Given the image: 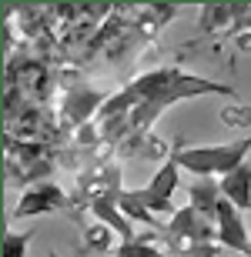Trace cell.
Instances as JSON below:
<instances>
[{
  "label": "cell",
  "instance_id": "3957f363",
  "mask_svg": "<svg viewBox=\"0 0 251 257\" xmlns=\"http://www.w3.org/2000/svg\"><path fill=\"white\" fill-rule=\"evenodd\" d=\"M214 230H218V244H221V247L238 250V254H248L251 237H248V230H244L241 210L234 207L231 200L221 197V204H218V214H214Z\"/></svg>",
  "mask_w": 251,
  "mask_h": 257
},
{
  "label": "cell",
  "instance_id": "5bb4252c",
  "mask_svg": "<svg viewBox=\"0 0 251 257\" xmlns=\"http://www.w3.org/2000/svg\"><path fill=\"white\" fill-rule=\"evenodd\" d=\"M74 137H77V144H80V147H91V144L97 141V124L91 120V124L77 127V134H74Z\"/></svg>",
  "mask_w": 251,
  "mask_h": 257
},
{
  "label": "cell",
  "instance_id": "30bf717a",
  "mask_svg": "<svg viewBox=\"0 0 251 257\" xmlns=\"http://www.w3.org/2000/svg\"><path fill=\"white\" fill-rule=\"evenodd\" d=\"M234 4H204L201 7V30L208 34V30L214 27H228V24H234Z\"/></svg>",
  "mask_w": 251,
  "mask_h": 257
},
{
  "label": "cell",
  "instance_id": "e0dca14e",
  "mask_svg": "<svg viewBox=\"0 0 251 257\" xmlns=\"http://www.w3.org/2000/svg\"><path fill=\"white\" fill-rule=\"evenodd\" d=\"M47 257H57V254H47Z\"/></svg>",
  "mask_w": 251,
  "mask_h": 257
},
{
  "label": "cell",
  "instance_id": "277c9868",
  "mask_svg": "<svg viewBox=\"0 0 251 257\" xmlns=\"http://www.w3.org/2000/svg\"><path fill=\"white\" fill-rule=\"evenodd\" d=\"M107 97L111 94H101V90H87V87H74V90H67V97H64V120H70V124H91V114H101V107L107 104Z\"/></svg>",
  "mask_w": 251,
  "mask_h": 257
},
{
  "label": "cell",
  "instance_id": "8992f818",
  "mask_svg": "<svg viewBox=\"0 0 251 257\" xmlns=\"http://www.w3.org/2000/svg\"><path fill=\"white\" fill-rule=\"evenodd\" d=\"M218 187H221V197L231 200L238 210H251V161H244L228 177H221Z\"/></svg>",
  "mask_w": 251,
  "mask_h": 257
},
{
  "label": "cell",
  "instance_id": "5b68a950",
  "mask_svg": "<svg viewBox=\"0 0 251 257\" xmlns=\"http://www.w3.org/2000/svg\"><path fill=\"white\" fill-rule=\"evenodd\" d=\"M117 197H121V194H97L87 207H91V214H94L101 224H107V227L114 230L121 240H134L137 237V234H134V224L124 217V210L117 207Z\"/></svg>",
  "mask_w": 251,
  "mask_h": 257
},
{
  "label": "cell",
  "instance_id": "ba28073f",
  "mask_svg": "<svg viewBox=\"0 0 251 257\" xmlns=\"http://www.w3.org/2000/svg\"><path fill=\"white\" fill-rule=\"evenodd\" d=\"M114 257H168V250L157 237H134V240H121Z\"/></svg>",
  "mask_w": 251,
  "mask_h": 257
},
{
  "label": "cell",
  "instance_id": "8fae6325",
  "mask_svg": "<svg viewBox=\"0 0 251 257\" xmlns=\"http://www.w3.org/2000/svg\"><path fill=\"white\" fill-rule=\"evenodd\" d=\"M34 227L30 230H4V257H27Z\"/></svg>",
  "mask_w": 251,
  "mask_h": 257
},
{
  "label": "cell",
  "instance_id": "9c48e42d",
  "mask_svg": "<svg viewBox=\"0 0 251 257\" xmlns=\"http://www.w3.org/2000/svg\"><path fill=\"white\" fill-rule=\"evenodd\" d=\"M84 250H101V254H111L117 250V234L107 224L94 220V224H87L84 227Z\"/></svg>",
  "mask_w": 251,
  "mask_h": 257
},
{
  "label": "cell",
  "instance_id": "2e32d148",
  "mask_svg": "<svg viewBox=\"0 0 251 257\" xmlns=\"http://www.w3.org/2000/svg\"><path fill=\"white\" fill-rule=\"evenodd\" d=\"M244 257H251V247H248V254H244Z\"/></svg>",
  "mask_w": 251,
  "mask_h": 257
},
{
  "label": "cell",
  "instance_id": "7a4b0ae2",
  "mask_svg": "<svg viewBox=\"0 0 251 257\" xmlns=\"http://www.w3.org/2000/svg\"><path fill=\"white\" fill-rule=\"evenodd\" d=\"M70 204V194H64V187H57L54 181H40L34 187H27V194H20L14 217H37V214H57Z\"/></svg>",
  "mask_w": 251,
  "mask_h": 257
},
{
  "label": "cell",
  "instance_id": "6da1fadb",
  "mask_svg": "<svg viewBox=\"0 0 251 257\" xmlns=\"http://www.w3.org/2000/svg\"><path fill=\"white\" fill-rule=\"evenodd\" d=\"M251 154V134L231 144H211V147H174L171 161L191 174V177H228L234 167H241Z\"/></svg>",
  "mask_w": 251,
  "mask_h": 257
},
{
  "label": "cell",
  "instance_id": "7c38bea8",
  "mask_svg": "<svg viewBox=\"0 0 251 257\" xmlns=\"http://www.w3.org/2000/svg\"><path fill=\"white\" fill-rule=\"evenodd\" d=\"M218 114L228 127H238V131L251 127V104H224Z\"/></svg>",
  "mask_w": 251,
  "mask_h": 257
},
{
  "label": "cell",
  "instance_id": "9a60e30c",
  "mask_svg": "<svg viewBox=\"0 0 251 257\" xmlns=\"http://www.w3.org/2000/svg\"><path fill=\"white\" fill-rule=\"evenodd\" d=\"M234 47L238 50H251V30H238V34H234Z\"/></svg>",
  "mask_w": 251,
  "mask_h": 257
},
{
  "label": "cell",
  "instance_id": "4fadbf2b",
  "mask_svg": "<svg viewBox=\"0 0 251 257\" xmlns=\"http://www.w3.org/2000/svg\"><path fill=\"white\" fill-rule=\"evenodd\" d=\"M221 244H181V247H174L171 254L174 257H218L221 254Z\"/></svg>",
  "mask_w": 251,
  "mask_h": 257
},
{
  "label": "cell",
  "instance_id": "52a82bcc",
  "mask_svg": "<svg viewBox=\"0 0 251 257\" xmlns=\"http://www.w3.org/2000/svg\"><path fill=\"white\" fill-rule=\"evenodd\" d=\"M194 210H201L204 217H211L218 214V204H221V187L214 177H194L191 181V200H188Z\"/></svg>",
  "mask_w": 251,
  "mask_h": 257
}]
</instances>
